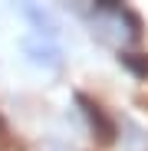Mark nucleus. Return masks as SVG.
<instances>
[{"label":"nucleus","mask_w":148,"mask_h":151,"mask_svg":"<svg viewBox=\"0 0 148 151\" xmlns=\"http://www.w3.org/2000/svg\"><path fill=\"white\" fill-rule=\"evenodd\" d=\"M76 105L82 109V115L89 118V125H92V132L99 135V141L102 145H112L115 141V135H118V125H115V118L95 102V99H89L86 92H76Z\"/></svg>","instance_id":"f257e3e1"},{"label":"nucleus","mask_w":148,"mask_h":151,"mask_svg":"<svg viewBox=\"0 0 148 151\" xmlns=\"http://www.w3.org/2000/svg\"><path fill=\"white\" fill-rule=\"evenodd\" d=\"M23 53L30 56V63L33 66H43V69H63V63H66V56H63V49L53 43V40H23Z\"/></svg>","instance_id":"f03ea898"},{"label":"nucleus","mask_w":148,"mask_h":151,"mask_svg":"<svg viewBox=\"0 0 148 151\" xmlns=\"http://www.w3.org/2000/svg\"><path fill=\"white\" fill-rule=\"evenodd\" d=\"M20 13L33 23V30H36V36H40V40H53V36L59 33V23L53 20V13L43 10L40 4H23V7H20Z\"/></svg>","instance_id":"7ed1b4c3"},{"label":"nucleus","mask_w":148,"mask_h":151,"mask_svg":"<svg viewBox=\"0 0 148 151\" xmlns=\"http://www.w3.org/2000/svg\"><path fill=\"white\" fill-rule=\"evenodd\" d=\"M118 63L125 66L129 72H135L138 79H148V56H145V53H132V49H125V53H118Z\"/></svg>","instance_id":"20e7f679"}]
</instances>
